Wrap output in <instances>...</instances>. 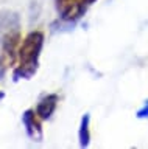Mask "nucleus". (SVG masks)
I'll return each mask as SVG.
<instances>
[{
    "instance_id": "f257e3e1",
    "label": "nucleus",
    "mask_w": 148,
    "mask_h": 149,
    "mask_svg": "<svg viewBox=\"0 0 148 149\" xmlns=\"http://www.w3.org/2000/svg\"><path fill=\"white\" fill-rule=\"evenodd\" d=\"M44 42L45 36L42 31H31L24 37L17 53V65L13 70V81H27L36 74Z\"/></svg>"
},
{
    "instance_id": "f03ea898",
    "label": "nucleus",
    "mask_w": 148,
    "mask_h": 149,
    "mask_svg": "<svg viewBox=\"0 0 148 149\" xmlns=\"http://www.w3.org/2000/svg\"><path fill=\"white\" fill-rule=\"evenodd\" d=\"M22 44L20 20L13 11L0 13V56L6 64H14L17 61L19 47Z\"/></svg>"
},
{
    "instance_id": "7ed1b4c3",
    "label": "nucleus",
    "mask_w": 148,
    "mask_h": 149,
    "mask_svg": "<svg viewBox=\"0 0 148 149\" xmlns=\"http://www.w3.org/2000/svg\"><path fill=\"white\" fill-rule=\"evenodd\" d=\"M94 2L95 0H55V5H56L59 19L69 25H73L84 16Z\"/></svg>"
},
{
    "instance_id": "20e7f679",
    "label": "nucleus",
    "mask_w": 148,
    "mask_h": 149,
    "mask_svg": "<svg viewBox=\"0 0 148 149\" xmlns=\"http://www.w3.org/2000/svg\"><path fill=\"white\" fill-rule=\"evenodd\" d=\"M22 126L25 127L27 137L33 141H42L44 130H42V120L36 113L34 109H27L22 113Z\"/></svg>"
},
{
    "instance_id": "39448f33",
    "label": "nucleus",
    "mask_w": 148,
    "mask_h": 149,
    "mask_svg": "<svg viewBox=\"0 0 148 149\" xmlns=\"http://www.w3.org/2000/svg\"><path fill=\"white\" fill-rule=\"evenodd\" d=\"M58 102H59V96L56 93H48L45 95L44 98H41V101L38 102L36 106V113L39 115V118L42 121H47L52 118V115L56 112V107H58Z\"/></svg>"
},
{
    "instance_id": "423d86ee",
    "label": "nucleus",
    "mask_w": 148,
    "mask_h": 149,
    "mask_svg": "<svg viewBox=\"0 0 148 149\" xmlns=\"http://www.w3.org/2000/svg\"><path fill=\"white\" fill-rule=\"evenodd\" d=\"M78 140H80L81 148H89L90 144V115L84 113L80 121V129H78Z\"/></svg>"
},
{
    "instance_id": "0eeeda50",
    "label": "nucleus",
    "mask_w": 148,
    "mask_h": 149,
    "mask_svg": "<svg viewBox=\"0 0 148 149\" xmlns=\"http://www.w3.org/2000/svg\"><path fill=\"white\" fill-rule=\"evenodd\" d=\"M136 116H137L139 120H148V100L143 102V106L137 110Z\"/></svg>"
},
{
    "instance_id": "6e6552de",
    "label": "nucleus",
    "mask_w": 148,
    "mask_h": 149,
    "mask_svg": "<svg viewBox=\"0 0 148 149\" xmlns=\"http://www.w3.org/2000/svg\"><path fill=\"white\" fill-rule=\"evenodd\" d=\"M6 67H8L6 61L0 56V79H3V76L6 74Z\"/></svg>"
},
{
    "instance_id": "1a4fd4ad",
    "label": "nucleus",
    "mask_w": 148,
    "mask_h": 149,
    "mask_svg": "<svg viewBox=\"0 0 148 149\" xmlns=\"http://www.w3.org/2000/svg\"><path fill=\"white\" fill-rule=\"evenodd\" d=\"M3 98H5V93H3V92H0V101H2Z\"/></svg>"
}]
</instances>
